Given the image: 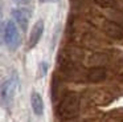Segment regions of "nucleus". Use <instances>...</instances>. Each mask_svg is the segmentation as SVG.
I'll list each match as a JSON object with an SVG mask.
<instances>
[{
	"label": "nucleus",
	"instance_id": "1",
	"mask_svg": "<svg viewBox=\"0 0 123 122\" xmlns=\"http://www.w3.org/2000/svg\"><path fill=\"white\" fill-rule=\"evenodd\" d=\"M81 110V102L80 97L75 93H68L66 95L62 97L57 106V115L64 121L74 119L80 114Z\"/></svg>",
	"mask_w": 123,
	"mask_h": 122
},
{
	"label": "nucleus",
	"instance_id": "2",
	"mask_svg": "<svg viewBox=\"0 0 123 122\" xmlns=\"http://www.w3.org/2000/svg\"><path fill=\"white\" fill-rule=\"evenodd\" d=\"M3 40L6 47L8 48L11 52L16 50L20 47L21 42V36H20L19 28H17L16 23L13 20H8L4 23L3 25Z\"/></svg>",
	"mask_w": 123,
	"mask_h": 122
},
{
	"label": "nucleus",
	"instance_id": "13",
	"mask_svg": "<svg viewBox=\"0 0 123 122\" xmlns=\"http://www.w3.org/2000/svg\"><path fill=\"white\" fill-rule=\"evenodd\" d=\"M66 122H77V121H73V119H69V121H66Z\"/></svg>",
	"mask_w": 123,
	"mask_h": 122
},
{
	"label": "nucleus",
	"instance_id": "6",
	"mask_svg": "<svg viewBox=\"0 0 123 122\" xmlns=\"http://www.w3.org/2000/svg\"><path fill=\"white\" fill-rule=\"evenodd\" d=\"M106 77H107V70L103 66H91L86 72V80L89 82H93V84L103 81V80H106Z\"/></svg>",
	"mask_w": 123,
	"mask_h": 122
},
{
	"label": "nucleus",
	"instance_id": "3",
	"mask_svg": "<svg viewBox=\"0 0 123 122\" xmlns=\"http://www.w3.org/2000/svg\"><path fill=\"white\" fill-rule=\"evenodd\" d=\"M17 89V77L13 74L12 77L7 78L1 84V102L6 109H11L12 103H13L15 93Z\"/></svg>",
	"mask_w": 123,
	"mask_h": 122
},
{
	"label": "nucleus",
	"instance_id": "10",
	"mask_svg": "<svg viewBox=\"0 0 123 122\" xmlns=\"http://www.w3.org/2000/svg\"><path fill=\"white\" fill-rule=\"evenodd\" d=\"M40 66H41V76H45L46 70H48V64H46V62H41Z\"/></svg>",
	"mask_w": 123,
	"mask_h": 122
},
{
	"label": "nucleus",
	"instance_id": "5",
	"mask_svg": "<svg viewBox=\"0 0 123 122\" xmlns=\"http://www.w3.org/2000/svg\"><path fill=\"white\" fill-rule=\"evenodd\" d=\"M103 32L109 37H111V39H114V40L123 39V29H122V27H120L118 23L112 21V20H106L103 23Z\"/></svg>",
	"mask_w": 123,
	"mask_h": 122
},
{
	"label": "nucleus",
	"instance_id": "4",
	"mask_svg": "<svg viewBox=\"0 0 123 122\" xmlns=\"http://www.w3.org/2000/svg\"><path fill=\"white\" fill-rule=\"evenodd\" d=\"M11 15L15 23L24 32L27 31L28 23H29V12H28V9H25V8H15V9H12Z\"/></svg>",
	"mask_w": 123,
	"mask_h": 122
},
{
	"label": "nucleus",
	"instance_id": "12",
	"mask_svg": "<svg viewBox=\"0 0 123 122\" xmlns=\"http://www.w3.org/2000/svg\"><path fill=\"white\" fill-rule=\"evenodd\" d=\"M41 3H46V1H52V0H40Z\"/></svg>",
	"mask_w": 123,
	"mask_h": 122
},
{
	"label": "nucleus",
	"instance_id": "11",
	"mask_svg": "<svg viewBox=\"0 0 123 122\" xmlns=\"http://www.w3.org/2000/svg\"><path fill=\"white\" fill-rule=\"evenodd\" d=\"M13 1L16 3V4H27L29 0H13Z\"/></svg>",
	"mask_w": 123,
	"mask_h": 122
},
{
	"label": "nucleus",
	"instance_id": "8",
	"mask_svg": "<svg viewBox=\"0 0 123 122\" xmlns=\"http://www.w3.org/2000/svg\"><path fill=\"white\" fill-rule=\"evenodd\" d=\"M31 105H32V110L36 115H43L44 114V100L41 97L40 93L32 92L31 94Z\"/></svg>",
	"mask_w": 123,
	"mask_h": 122
},
{
	"label": "nucleus",
	"instance_id": "7",
	"mask_svg": "<svg viewBox=\"0 0 123 122\" xmlns=\"http://www.w3.org/2000/svg\"><path fill=\"white\" fill-rule=\"evenodd\" d=\"M44 21L43 20H38L37 23L33 25L32 31H31V34H29V48H35L36 45L38 44V41L41 40L43 37V33H44Z\"/></svg>",
	"mask_w": 123,
	"mask_h": 122
},
{
	"label": "nucleus",
	"instance_id": "9",
	"mask_svg": "<svg viewBox=\"0 0 123 122\" xmlns=\"http://www.w3.org/2000/svg\"><path fill=\"white\" fill-rule=\"evenodd\" d=\"M94 3L102 8H112L117 4V0H94Z\"/></svg>",
	"mask_w": 123,
	"mask_h": 122
}]
</instances>
